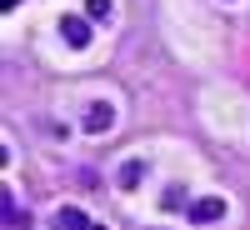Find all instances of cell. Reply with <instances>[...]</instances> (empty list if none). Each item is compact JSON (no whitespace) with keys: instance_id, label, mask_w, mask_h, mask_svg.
<instances>
[{"instance_id":"obj_1","label":"cell","mask_w":250,"mask_h":230,"mask_svg":"<svg viewBox=\"0 0 250 230\" xmlns=\"http://www.w3.org/2000/svg\"><path fill=\"white\" fill-rule=\"evenodd\" d=\"M55 230H95V225H90L85 215H80V210H75V205H65V210H60V215H55Z\"/></svg>"},{"instance_id":"obj_2","label":"cell","mask_w":250,"mask_h":230,"mask_svg":"<svg viewBox=\"0 0 250 230\" xmlns=\"http://www.w3.org/2000/svg\"><path fill=\"white\" fill-rule=\"evenodd\" d=\"M225 215V200H195L190 205V220H220Z\"/></svg>"},{"instance_id":"obj_3","label":"cell","mask_w":250,"mask_h":230,"mask_svg":"<svg viewBox=\"0 0 250 230\" xmlns=\"http://www.w3.org/2000/svg\"><path fill=\"white\" fill-rule=\"evenodd\" d=\"M110 120H115V110L105 105V100H100V105H90V115H85V125H90V130H105Z\"/></svg>"},{"instance_id":"obj_4","label":"cell","mask_w":250,"mask_h":230,"mask_svg":"<svg viewBox=\"0 0 250 230\" xmlns=\"http://www.w3.org/2000/svg\"><path fill=\"white\" fill-rule=\"evenodd\" d=\"M65 40H70V45H85V40H90L85 20H65Z\"/></svg>"},{"instance_id":"obj_5","label":"cell","mask_w":250,"mask_h":230,"mask_svg":"<svg viewBox=\"0 0 250 230\" xmlns=\"http://www.w3.org/2000/svg\"><path fill=\"white\" fill-rule=\"evenodd\" d=\"M140 170H145V165H140V160H130V165L120 170V185H135V180H140Z\"/></svg>"},{"instance_id":"obj_6","label":"cell","mask_w":250,"mask_h":230,"mask_svg":"<svg viewBox=\"0 0 250 230\" xmlns=\"http://www.w3.org/2000/svg\"><path fill=\"white\" fill-rule=\"evenodd\" d=\"M5 5H15V0H5Z\"/></svg>"}]
</instances>
